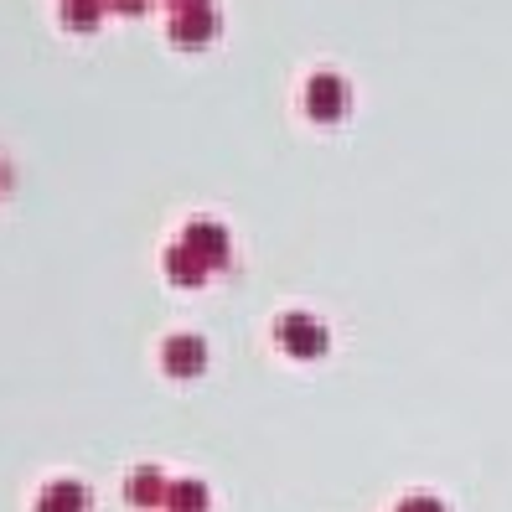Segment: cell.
Wrapping results in <instances>:
<instances>
[{"instance_id": "8fae6325", "label": "cell", "mask_w": 512, "mask_h": 512, "mask_svg": "<svg viewBox=\"0 0 512 512\" xmlns=\"http://www.w3.org/2000/svg\"><path fill=\"white\" fill-rule=\"evenodd\" d=\"M104 6H109V11H119V16H140V11L150 6V0H104Z\"/></svg>"}, {"instance_id": "277c9868", "label": "cell", "mask_w": 512, "mask_h": 512, "mask_svg": "<svg viewBox=\"0 0 512 512\" xmlns=\"http://www.w3.org/2000/svg\"><path fill=\"white\" fill-rule=\"evenodd\" d=\"M161 368L171 378H197L207 368V342L192 337V331H176V337L161 342Z\"/></svg>"}, {"instance_id": "52a82bcc", "label": "cell", "mask_w": 512, "mask_h": 512, "mask_svg": "<svg viewBox=\"0 0 512 512\" xmlns=\"http://www.w3.org/2000/svg\"><path fill=\"white\" fill-rule=\"evenodd\" d=\"M166 481H161V471L156 466H140V471H130V481H125V497L135 502V507H156V502H166Z\"/></svg>"}, {"instance_id": "30bf717a", "label": "cell", "mask_w": 512, "mask_h": 512, "mask_svg": "<svg viewBox=\"0 0 512 512\" xmlns=\"http://www.w3.org/2000/svg\"><path fill=\"white\" fill-rule=\"evenodd\" d=\"M399 512H445V507H440V497H430V492H409V497L399 502Z\"/></svg>"}, {"instance_id": "8992f818", "label": "cell", "mask_w": 512, "mask_h": 512, "mask_svg": "<svg viewBox=\"0 0 512 512\" xmlns=\"http://www.w3.org/2000/svg\"><path fill=\"white\" fill-rule=\"evenodd\" d=\"M37 512H88V492L78 481H47L37 497Z\"/></svg>"}, {"instance_id": "5b68a950", "label": "cell", "mask_w": 512, "mask_h": 512, "mask_svg": "<svg viewBox=\"0 0 512 512\" xmlns=\"http://www.w3.org/2000/svg\"><path fill=\"white\" fill-rule=\"evenodd\" d=\"M218 11L213 6H197V11H176L171 16V42L176 47H207V42H213L218 37Z\"/></svg>"}, {"instance_id": "9c48e42d", "label": "cell", "mask_w": 512, "mask_h": 512, "mask_svg": "<svg viewBox=\"0 0 512 512\" xmlns=\"http://www.w3.org/2000/svg\"><path fill=\"white\" fill-rule=\"evenodd\" d=\"M166 502H171V512H207V487L202 481H171V492H166Z\"/></svg>"}, {"instance_id": "7a4b0ae2", "label": "cell", "mask_w": 512, "mask_h": 512, "mask_svg": "<svg viewBox=\"0 0 512 512\" xmlns=\"http://www.w3.org/2000/svg\"><path fill=\"white\" fill-rule=\"evenodd\" d=\"M275 342H280L285 357L316 363V357H326V347H331V331H326V321L311 316V311H285V316L275 321Z\"/></svg>"}, {"instance_id": "3957f363", "label": "cell", "mask_w": 512, "mask_h": 512, "mask_svg": "<svg viewBox=\"0 0 512 512\" xmlns=\"http://www.w3.org/2000/svg\"><path fill=\"white\" fill-rule=\"evenodd\" d=\"M347 104H352V88H347V78L342 73H311L306 78V88H300V109H306L316 125H337V119L347 114Z\"/></svg>"}, {"instance_id": "ba28073f", "label": "cell", "mask_w": 512, "mask_h": 512, "mask_svg": "<svg viewBox=\"0 0 512 512\" xmlns=\"http://www.w3.org/2000/svg\"><path fill=\"white\" fill-rule=\"evenodd\" d=\"M57 11H63V26H73V32H94L104 0H57Z\"/></svg>"}, {"instance_id": "7c38bea8", "label": "cell", "mask_w": 512, "mask_h": 512, "mask_svg": "<svg viewBox=\"0 0 512 512\" xmlns=\"http://www.w3.org/2000/svg\"><path fill=\"white\" fill-rule=\"evenodd\" d=\"M176 11H197V6H213V0H171Z\"/></svg>"}, {"instance_id": "6da1fadb", "label": "cell", "mask_w": 512, "mask_h": 512, "mask_svg": "<svg viewBox=\"0 0 512 512\" xmlns=\"http://www.w3.org/2000/svg\"><path fill=\"white\" fill-rule=\"evenodd\" d=\"M223 264H228V228L223 223H207V218H192L182 228V238L166 249V275L182 285V290H197Z\"/></svg>"}]
</instances>
